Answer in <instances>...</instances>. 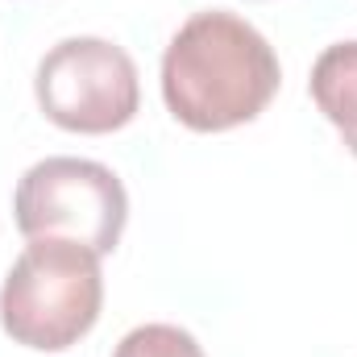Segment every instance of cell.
<instances>
[{
	"mask_svg": "<svg viewBox=\"0 0 357 357\" xmlns=\"http://www.w3.org/2000/svg\"><path fill=\"white\" fill-rule=\"evenodd\" d=\"M278 79L270 42L225 8L187 17L162 54V100L178 125L195 133H225L262 116Z\"/></svg>",
	"mask_w": 357,
	"mask_h": 357,
	"instance_id": "6da1fadb",
	"label": "cell"
},
{
	"mask_svg": "<svg viewBox=\"0 0 357 357\" xmlns=\"http://www.w3.org/2000/svg\"><path fill=\"white\" fill-rule=\"evenodd\" d=\"M100 303H104L100 254L75 241L38 237L4 274L0 328L25 349L63 354L96 328Z\"/></svg>",
	"mask_w": 357,
	"mask_h": 357,
	"instance_id": "7a4b0ae2",
	"label": "cell"
},
{
	"mask_svg": "<svg viewBox=\"0 0 357 357\" xmlns=\"http://www.w3.org/2000/svg\"><path fill=\"white\" fill-rule=\"evenodd\" d=\"M21 237H59L91 254H112L129 220L125 183L91 158H42L33 162L13 195Z\"/></svg>",
	"mask_w": 357,
	"mask_h": 357,
	"instance_id": "3957f363",
	"label": "cell"
},
{
	"mask_svg": "<svg viewBox=\"0 0 357 357\" xmlns=\"http://www.w3.org/2000/svg\"><path fill=\"white\" fill-rule=\"evenodd\" d=\"M33 96L67 133H116L142 108L137 67L108 38H63L38 63Z\"/></svg>",
	"mask_w": 357,
	"mask_h": 357,
	"instance_id": "277c9868",
	"label": "cell"
},
{
	"mask_svg": "<svg viewBox=\"0 0 357 357\" xmlns=\"http://www.w3.org/2000/svg\"><path fill=\"white\" fill-rule=\"evenodd\" d=\"M312 100L357 158V42L328 46L312 67Z\"/></svg>",
	"mask_w": 357,
	"mask_h": 357,
	"instance_id": "5b68a950",
	"label": "cell"
},
{
	"mask_svg": "<svg viewBox=\"0 0 357 357\" xmlns=\"http://www.w3.org/2000/svg\"><path fill=\"white\" fill-rule=\"evenodd\" d=\"M112 357H204V349L178 324H142L121 337Z\"/></svg>",
	"mask_w": 357,
	"mask_h": 357,
	"instance_id": "8992f818",
	"label": "cell"
}]
</instances>
